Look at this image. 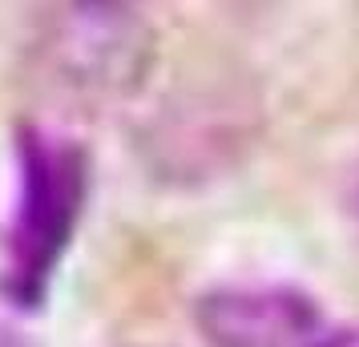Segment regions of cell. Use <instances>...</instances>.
Here are the masks:
<instances>
[{"label": "cell", "instance_id": "1", "mask_svg": "<svg viewBox=\"0 0 359 347\" xmlns=\"http://www.w3.org/2000/svg\"><path fill=\"white\" fill-rule=\"evenodd\" d=\"M89 198V158L77 142L49 130H25L17 142L13 206L4 222V295L33 307L45 299L77 234Z\"/></svg>", "mask_w": 359, "mask_h": 347}, {"label": "cell", "instance_id": "2", "mask_svg": "<svg viewBox=\"0 0 359 347\" xmlns=\"http://www.w3.org/2000/svg\"><path fill=\"white\" fill-rule=\"evenodd\" d=\"M206 347H315L323 311L294 287H218L194 307Z\"/></svg>", "mask_w": 359, "mask_h": 347}, {"label": "cell", "instance_id": "4", "mask_svg": "<svg viewBox=\"0 0 359 347\" xmlns=\"http://www.w3.org/2000/svg\"><path fill=\"white\" fill-rule=\"evenodd\" d=\"M0 347H29L25 339H20L17 331H8V327H0Z\"/></svg>", "mask_w": 359, "mask_h": 347}, {"label": "cell", "instance_id": "3", "mask_svg": "<svg viewBox=\"0 0 359 347\" xmlns=\"http://www.w3.org/2000/svg\"><path fill=\"white\" fill-rule=\"evenodd\" d=\"M73 20H101V25H130L137 0H69Z\"/></svg>", "mask_w": 359, "mask_h": 347}, {"label": "cell", "instance_id": "5", "mask_svg": "<svg viewBox=\"0 0 359 347\" xmlns=\"http://www.w3.org/2000/svg\"><path fill=\"white\" fill-rule=\"evenodd\" d=\"M355 210H359V202H355Z\"/></svg>", "mask_w": 359, "mask_h": 347}]
</instances>
